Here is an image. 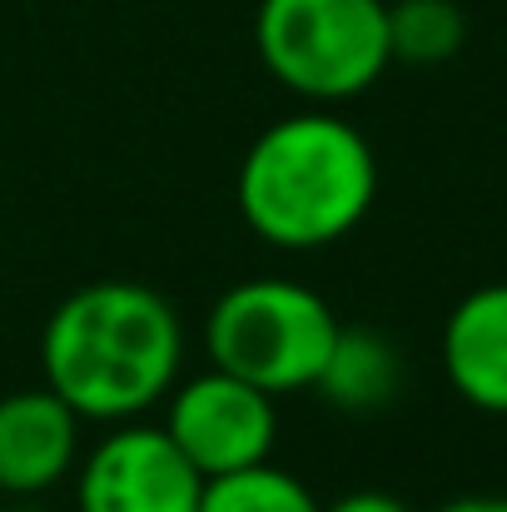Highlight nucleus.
<instances>
[{"label": "nucleus", "instance_id": "1", "mask_svg": "<svg viewBox=\"0 0 507 512\" xmlns=\"http://www.w3.org/2000/svg\"><path fill=\"white\" fill-rule=\"evenodd\" d=\"M40 363L45 388H55L80 418L125 423L179 383L184 329L165 294L130 279H105L55 304Z\"/></svg>", "mask_w": 507, "mask_h": 512}, {"label": "nucleus", "instance_id": "2", "mask_svg": "<svg viewBox=\"0 0 507 512\" xmlns=\"http://www.w3.org/2000/svg\"><path fill=\"white\" fill-rule=\"evenodd\" d=\"M239 214L274 249H324L363 224L378 194L368 140L324 110L269 125L239 165Z\"/></svg>", "mask_w": 507, "mask_h": 512}, {"label": "nucleus", "instance_id": "3", "mask_svg": "<svg viewBox=\"0 0 507 512\" xmlns=\"http://www.w3.org/2000/svg\"><path fill=\"white\" fill-rule=\"evenodd\" d=\"M338 329L343 324L334 319V309L309 284L249 279L214 299L204 343L214 368L279 398L319 383Z\"/></svg>", "mask_w": 507, "mask_h": 512}, {"label": "nucleus", "instance_id": "4", "mask_svg": "<svg viewBox=\"0 0 507 512\" xmlns=\"http://www.w3.org/2000/svg\"><path fill=\"white\" fill-rule=\"evenodd\" d=\"M254 45L304 100H353L393 65L383 0H259Z\"/></svg>", "mask_w": 507, "mask_h": 512}, {"label": "nucleus", "instance_id": "5", "mask_svg": "<svg viewBox=\"0 0 507 512\" xmlns=\"http://www.w3.org/2000/svg\"><path fill=\"white\" fill-rule=\"evenodd\" d=\"M165 433L204 478L269 463L274 438H279L274 393H264L224 368H209L174 388Z\"/></svg>", "mask_w": 507, "mask_h": 512}, {"label": "nucleus", "instance_id": "6", "mask_svg": "<svg viewBox=\"0 0 507 512\" xmlns=\"http://www.w3.org/2000/svg\"><path fill=\"white\" fill-rule=\"evenodd\" d=\"M204 473L165 428H115L80 468V512H199Z\"/></svg>", "mask_w": 507, "mask_h": 512}, {"label": "nucleus", "instance_id": "7", "mask_svg": "<svg viewBox=\"0 0 507 512\" xmlns=\"http://www.w3.org/2000/svg\"><path fill=\"white\" fill-rule=\"evenodd\" d=\"M80 413L55 388H25L0 398V493L30 498L55 488L75 468Z\"/></svg>", "mask_w": 507, "mask_h": 512}, {"label": "nucleus", "instance_id": "8", "mask_svg": "<svg viewBox=\"0 0 507 512\" xmlns=\"http://www.w3.org/2000/svg\"><path fill=\"white\" fill-rule=\"evenodd\" d=\"M448 383L483 413H507V284H483L448 314Z\"/></svg>", "mask_w": 507, "mask_h": 512}, {"label": "nucleus", "instance_id": "9", "mask_svg": "<svg viewBox=\"0 0 507 512\" xmlns=\"http://www.w3.org/2000/svg\"><path fill=\"white\" fill-rule=\"evenodd\" d=\"M314 388H324L343 408H378L398 388V353L373 329H338L334 353Z\"/></svg>", "mask_w": 507, "mask_h": 512}, {"label": "nucleus", "instance_id": "10", "mask_svg": "<svg viewBox=\"0 0 507 512\" xmlns=\"http://www.w3.org/2000/svg\"><path fill=\"white\" fill-rule=\"evenodd\" d=\"M468 40V20L453 0H398L388 5V55L403 65H448Z\"/></svg>", "mask_w": 507, "mask_h": 512}, {"label": "nucleus", "instance_id": "11", "mask_svg": "<svg viewBox=\"0 0 507 512\" xmlns=\"http://www.w3.org/2000/svg\"><path fill=\"white\" fill-rule=\"evenodd\" d=\"M199 512H319V503L294 473L274 463H254L239 473L204 478Z\"/></svg>", "mask_w": 507, "mask_h": 512}, {"label": "nucleus", "instance_id": "12", "mask_svg": "<svg viewBox=\"0 0 507 512\" xmlns=\"http://www.w3.org/2000/svg\"><path fill=\"white\" fill-rule=\"evenodd\" d=\"M319 512H413L403 498H393V493H373V488H363V493H348V498H338L329 508Z\"/></svg>", "mask_w": 507, "mask_h": 512}, {"label": "nucleus", "instance_id": "13", "mask_svg": "<svg viewBox=\"0 0 507 512\" xmlns=\"http://www.w3.org/2000/svg\"><path fill=\"white\" fill-rule=\"evenodd\" d=\"M438 512H507V498H453Z\"/></svg>", "mask_w": 507, "mask_h": 512}, {"label": "nucleus", "instance_id": "14", "mask_svg": "<svg viewBox=\"0 0 507 512\" xmlns=\"http://www.w3.org/2000/svg\"><path fill=\"white\" fill-rule=\"evenodd\" d=\"M0 512H5V508H0Z\"/></svg>", "mask_w": 507, "mask_h": 512}]
</instances>
